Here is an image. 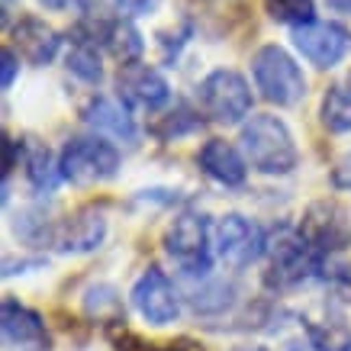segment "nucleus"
<instances>
[{
    "label": "nucleus",
    "instance_id": "obj_1",
    "mask_svg": "<svg viewBox=\"0 0 351 351\" xmlns=\"http://www.w3.org/2000/svg\"><path fill=\"white\" fill-rule=\"evenodd\" d=\"M245 161L261 174H290L297 168V145L290 129L271 113L252 117L242 126Z\"/></svg>",
    "mask_w": 351,
    "mask_h": 351
},
{
    "label": "nucleus",
    "instance_id": "obj_2",
    "mask_svg": "<svg viewBox=\"0 0 351 351\" xmlns=\"http://www.w3.org/2000/svg\"><path fill=\"white\" fill-rule=\"evenodd\" d=\"M252 75H255V87L261 90L267 104L293 107L306 97V77L300 71V64L280 45H261L258 49L255 58H252Z\"/></svg>",
    "mask_w": 351,
    "mask_h": 351
},
{
    "label": "nucleus",
    "instance_id": "obj_3",
    "mask_svg": "<svg viewBox=\"0 0 351 351\" xmlns=\"http://www.w3.org/2000/svg\"><path fill=\"white\" fill-rule=\"evenodd\" d=\"M200 110L213 123L235 126L252 113V90L239 71L232 68H216L203 77L200 84Z\"/></svg>",
    "mask_w": 351,
    "mask_h": 351
},
{
    "label": "nucleus",
    "instance_id": "obj_4",
    "mask_svg": "<svg viewBox=\"0 0 351 351\" xmlns=\"http://www.w3.org/2000/svg\"><path fill=\"white\" fill-rule=\"evenodd\" d=\"M58 168H62L64 181L77 184V187L104 184L110 178H117L119 152L110 142H100V138H71L62 149Z\"/></svg>",
    "mask_w": 351,
    "mask_h": 351
},
{
    "label": "nucleus",
    "instance_id": "obj_5",
    "mask_svg": "<svg viewBox=\"0 0 351 351\" xmlns=\"http://www.w3.org/2000/svg\"><path fill=\"white\" fill-rule=\"evenodd\" d=\"M213 232L206 216L184 213L178 216L171 229L165 232V252H168L187 274H206L213 265Z\"/></svg>",
    "mask_w": 351,
    "mask_h": 351
},
{
    "label": "nucleus",
    "instance_id": "obj_6",
    "mask_svg": "<svg viewBox=\"0 0 351 351\" xmlns=\"http://www.w3.org/2000/svg\"><path fill=\"white\" fill-rule=\"evenodd\" d=\"M267 284L271 287H297L303 280L319 271L322 255L313 248V245L303 239V235H280L274 245H267Z\"/></svg>",
    "mask_w": 351,
    "mask_h": 351
},
{
    "label": "nucleus",
    "instance_id": "obj_7",
    "mask_svg": "<svg viewBox=\"0 0 351 351\" xmlns=\"http://www.w3.org/2000/svg\"><path fill=\"white\" fill-rule=\"evenodd\" d=\"M213 245H216V255L232 267L252 265V261H258L267 252V239L261 232V226L239 213H229L216 223Z\"/></svg>",
    "mask_w": 351,
    "mask_h": 351
},
{
    "label": "nucleus",
    "instance_id": "obj_8",
    "mask_svg": "<svg viewBox=\"0 0 351 351\" xmlns=\"http://www.w3.org/2000/svg\"><path fill=\"white\" fill-rule=\"evenodd\" d=\"M117 90H119V100H123L129 110H138V113L161 110L171 97V87H168V81H165V75L142 62H132V64H123V68H119Z\"/></svg>",
    "mask_w": 351,
    "mask_h": 351
},
{
    "label": "nucleus",
    "instance_id": "obj_9",
    "mask_svg": "<svg viewBox=\"0 0 351 351\" xmlns=\"http://www.w3.org/2000/svg\"><path fill=\"white\" fill-rule=\"evenodd\" d=\"M132 303H136L138 316L152 326H168L181 316V300H178V290L168 280L165 271L158 267H149L145 274L136 280L132 287Z\"/></svg>",
    "mask_w": 351,
    "mask_h": 351
},
{
    "label": "nucleus",
    "instance_id": "obj_10",
    "mask_svg": "<svg viewBox=\"0 0 351 351\" xmlns=\"http://www.w3.org/2000/svg\"><path fill=\"white\" fill-rule=\"evenodd\" d=\"M293 45L300 49V55L313 62L316 68H335V64L348 55L351 36L348 29H341L339 23H306L293 29Z\"/></svg>",
    "mask_w": 351,
    "mask_h": 351
},
{
    "label": "nucleus",
    "instance_id": "obj_11",
    "mask_svg": "<svg viewBox=\"0 0 351 351\" xmlns=\"http://www.w3.org/2000/svg\"><path fill=\"white\" fill-rule=\"evenodd\" d=\"M300 235H303L319 255H326V252H341V248L351 245L348 213H345L341 206H335V203H316V206H309L306 216H303Z\"/></svg>",
    "mask_w": 351,
    "mask_h": 351
},
{
    "label": "nucleus",
    "instance_id": "obj_12",
    "mask_svg": "<svg viewBox=\"0 0 351 351\" xmlns=\"http://www.w3.org/2000/svg\"><path fill=\"white\" fill-rule=\"evenodd\" d=\"M0 326H3V339L13 351H49L52 348V335L45 329L43 316L36 309L23 306L20 300L7 297L0 309Z\"/></svg>",
    "mask_w": 351,
    "mask_h": 351
},
{
    "label": "nucleus",
    "instance_id": "obj_13",
    "mask_svg": "<svg viewBox=\"0 0 351 351\" xmlns=\"http://www.w3.org/2000/svg\"><path fill=\"white\" fill-rule=\"evenodd\" d=\"M197 165L203 168L206 178H213L223 187H242L245 178H248L245 158L239 155V149H235L232 142H226V138H210L197 152Z\"/></svg>",
    "mask_w": 351,
    "mask_h": 351
},
{
    "label": "nucleus",
    "instance_id": "obj_14",
    "mask_svg": "<svg viewBox=\"0 0 351 351\" xmlns=\"http://www.w3.org/2000/svg\"><path fill=\"white\" fill-rule=\"evenodd\" d=\"M13 43H16V55H23L29 64H49L58 55V32L49 26L45 20H36V16H23L16 26H13Z\"/></svg>",
    "mask_w": 351,
    "mask_h": 351
},
{
    "label": "nucleus",
    "instance_id": "obj_15",
    "mask_svg": "<svg viewBox=\"0 0 351 351\" xmlns=\"http://www.w3.org/2000/svg\"><path fill=\"white\" fill-rule=\"evenodd\" d=\"M84 119L94 132L117 138V142H136V136H138V129H136V123H132V117H129V110L123 107V104H117V100H107V97L94 100V104L87 107Z\"/></svg>",
    "mask_w": 351,
    "mask_h": 351
},
{
    "label": "nucleus",
    "instance_id": "obj_16",
    "mask_svg": "<svg viewBox=\"0 0 351 351\" xmlns=\"http://www.w3.org/2000/svg\"><path fill=\"white\" fill-rule=\"evenodd\" d=\"M104 235H107V219H104V213L81 210L77 216H71V219L64 223L62 235H58V245H62L64 252H77V255H81V252L100 248Z\"/></svg>",
    "mask_w": 351,
    "mask_h": 351
},
{
    "label": "nucleus",
    "instance_id": "obj_17",
    "mask_svg": "<svg viewBox=\"0 0 351 351\" xmlns=\"http://www.w3.org/2000/svg\"><path fill=\"white\" fill-rule=\"evenodd\" d=\"M322 126L332 132H351V77L332 84L322 97Z\"/></svg>",
    "mask_w": 351,
    "mask_h": 351
},
{
    "label": "nucleus",
    "instance_id": "obj_18",
    "mask_svg": "<svg viewBox=\"0 0 351 351\" xmlns=\"http://www.w3.org/2000/svg\"><path fill=\"white\" fill-rule=\"evenodd\" d=\"M100 43H107L110 52L117 55L123 64L138 62V55H142V39H138L136 26H132L129 20L107 23V26H104V32H100Z\"/></svg>",
    "mask_w": 351,
    "mask_h": 351
},
{
    "label": "nucleus",
    "instance_id": "obj_19",
    "mask_svg": "<svg viewBox=\"0 0 351 351\" xmlns=\"http://www.w3.org/2000/svg\"><path fill=\"white\" fill-rule=\"evenodd\" d=\"M68 71L87 84H100L104 77V68H100V55H97V43L90 39H77V45L68 55Z\"/></svg>",
    "mask_w": 351,
    "mask_h": 351
},
{
    "label": "nucleus",
    "instance_id": "obj_20",
    "mask_svg": "<svg viewBox=\"0 0 351 351\" xmlns=\"http://www.w3.org/2000/svg\"><path fill=\"white\" fill-rule=\"evenodd\" d=\"M265 7H267V13H271L277 23H290V26L297 29V26L313 23L316 0H265Z\"/></svg>",
    "mask_w": 351,
    "mask_h": 351
},
{
    "label": "nucleus",
    "instance_id": "obj_21",
    "mask_svg": "<svg viewBox=\"0 0 351 351\" xmlns=\"http://www.w3.org/2000/svg\"><path fill=\"white\" fill-rule=\"evenodd\" d=\"M29 168H26V174H29L32 187H39V191H52L55 181L62 178V168L58 165H52V155L45 149H32L29 161H26Z\"/></svg>",
    "mask_w": 351,
    "mask_h": 351
},
{
    "label": "nucleus",
    "instance_id": "obj_22",
    "mask_svg": "<svg viewBox=\"0 0 351 351\" xmlns=\"http://www.w3.org/2000/svg\"><path fill=\"white\" fill-rule=\"evenodd\" d=\"M0 62H3V90H10L13 81H16V68H20V55H16V49H3V55H0Z\"/></svg>",
    "mask_w": 351,
    "mask_h": 351
},
{
    "label": "nucleus",
    "instance_id": "obj_23",
    "mask_svg": "<svg viewBox=\"0 0 351 351\" xmlns=\"http://www.w3.org/2000/svg\"><path fill=\"white\" fill-rule=\"evenodd\" d=\"M332 184H335L339 191H351V155L335 165V171H332Z\"/></svg>",
    "mask_w": 351,
    "mask_h": 351
},
{
    "label": "nucleus",
    "instance_id": "obj_24",
    "mask_svg": "<svg viewBox=\"0 0 351 351\" xmlns=\"http://www.w3.org/2000/svg\"><path fill=\"white\" fill-rule=\"evenodd\" d=\"M155 3H158V0H117V7L126 13H145V10H152Z\"/></svg>",
    "mask_w": 351,
    "mask_h": 351
},
{
    "label": "nucleus",
    "instance_id": "obj_25",
    "mask_svg": "<svg viewBox=\"0 0 351 351\" xmlns=\"http://www.w3.org/2000/svg\"><path fill=\"white\" fill-rule=\"evenodd\" d=\"M39 3H45L49 10H68V7H81L84 0H39Z\"/></svg>",
    "mask_w": 351,
    "mask_h": 351
},
{
    "label": "nucleus",
    "instance_id": "obj_26",
    "mask_svg": "<svg viewBox=\"0 0 351 351\" xmlns=\"http://www.w3.org/2000/svg\"><path fill=\"white\" fill-rule=\"evenodd\" d=\"M287 351H326L319 345V341H313V339H303V341H293V345H290Z\"/></svg>",
    "mask_w": 351,
    "mask_h": 351
},
{
    "label": "nucleus",
    "instance_id": "obj_27",
    "mask_svg": "<svg viewBox=\"0 0 351 351\" xmlns=\"http://www.w3.org/2000/svg\"><path fill=\"white\" fill-rule=\"evenodd\" d=\"M335 13H351V0H326Z\"/></svg>",
    "mask_w": 351,
    "mask_h": 351
},
{
    "label": "nucleus",
    "instance_id": "obj_28",
    "mask_svg": "<svg viewBox=\"0 0 351 351\" xmlns=\"http://www.w3.org/2000/svg\"><path fill=\"white\" fill-rule=\"evenodd\" d=\"M239 351H265V348H258V345H252V348H239Z\"/></svg>",
    "mask_w": 351,
    "mask_h": 351
},
{
    "label": "nucleus",
    "instance_id": "obj_29",
    "mask_svg": "<svg viewBox=\"0 0 351 351\" xmlns=\"http://www.w3.org/2000/svg\"><path fill=\"white\" fill-rule=\"evenodd\" d=\"M345 351H351V341H348V348H345Z\"/></svg>",
    "mask_w": 351,
    "mask_h": 351
},
{
    "label": "nucleus",
    "instance_id": "obj_30",
    "mask_svg": "<svg viewBox=\"0 0 351 351\" xmlns=\"http://www.w3.org/2000/svg\"><path fill=\"white\" fill-rule=\"evenodd\" d=\"M3 3H10V0H3Z\"/></svg>",
    "mask_w": 351,
    "mask_h": 351
}]
</instances>
